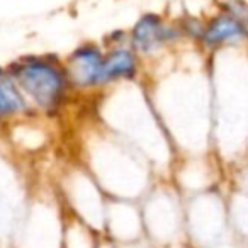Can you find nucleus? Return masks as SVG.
Wrapping results in <instances>:
<instances>
[{
	"label": "nucleus",
	"mask_w": 248,
	"mask_h": 248,
	"mask_svg": "<svg viewBox=\"0 0 248 248\" xmlns=\"http://www.w3.org/2000/svg\"><path fill=\"white\" fill-rule=\"evenodd\" d=\"M95 119L138 150L155 173L170 167L172 143L153 109L143 80L119 83L100 92Z\"/></svg>",
	"instance_id": "nucleus-1"
},
{
	"label": "nucleus",
	"mask_w": 248,
	"mask_h": 248,
	"mask_svg": "<svg viewBox=\"0 0 248 248\" xmlns=\"http://www.w3.org/2000/svg\"><path fill=\"white\" fill-rule=\"evenodd\" d=\"M78 162L110 199L141 201L155 184L148 160L97 119L82 135Z\"/></svg>",
	"instance_id": "nucleus-2"
},
{
	"label": "nucleus",
	"mask_w": 248,
	"mask_h": 248,
	"mask_svg": "<svg viewBox=\"0 0 248 248\" xmlns=\"http://www.w3.org/2000/svg\"><path fill=\"white\" fill-rule=\"evenodd\" d=\"M5 68L38 116L55 117L75 92L65 60L56 55H24Z\"/></svg>",
	"instance_id": "nucleus-3"
},
{
	"label": "nucleus",
	"mask_w": 248,
	"mask_h": 248,
	"mask_svg": "<svg viewBox=\"0 0 248 248\" xmlns=\"http://www.w3.org/2000/svg\"><path fill=\"white\" fill-rule=\"evenodd\" d=\"M56 192L66 213L82 219L100 234L104 233L109 197L82 163H68L62 170Z\"/></svg>",
	"instance_id": "nucleus-4"
},
{
	"label": "nucleus",
	"mask_w": 248,
	"mask_h": 248,
	"mask_svg": "<svg viewBox=\"0 0 248 248\" xmlns=\"http://www.w3.org/2000/svg\"><path fill=\"white\" fill-rule=\"evenodd\" d=\"M65 214L58 192L32 194L12 248H62Z\"/></svg>",
	"instance_id": "nucleus-5"
},
{
	"label": "nucleus",
	"mask_w": 248,
	"mask_h": 248,
	"mask_svg": "<svg viewBox=\"0 0 248 248\" xmlns=\"http://www.w3.org/2000/svg\"><path fill=\"white\" fill-rule=\"evenodd\" d=\"M145 240L156 248H172L179 234V202L172 187L155 182L140 201Z\"/></svg>",
	"instance_id": "nucleus-6"
},
{
	"label": "nucleus",
	"mask_w": 248,
	"mask_h": 248,
	"mask_svg": "<svg viewBox=\"0 0 248 248\" xmlns=\"http://www.w3.org/2000/svg\"><path fill=\"white\" fill-rule=\"evenodd\" d=\"M31 194L12 162L0 155V248L14 247Z\"/></svg>",
	"instance_id": "nucleus-7"
},
{
	"label": "nucleus",
	"mask_w": 248,
	"mask_h": 248,
	"mask_svg": "<svg viewBox=\"0 0 248 248\" xmlns=\"http://www.w3.org/2000/svg\"><path fill=\"white\" fill-rule=\"evenodd\" d=\"M128 43L136 55L141 58L143 65L158 60L167 49L175 46L184 39L179 22H170L156 12H145L135 21L129 29Z\"/></svg>",
	"instance_id": "nucleus-8"
},
{
	"label": "nucleus",
	"mask_w": 248,
	"mask_h": 248,
	"mask_svg": "<svg viewBox=\"0 0 248 248\" xmlns=\"http://www.w3.org/2000/svg\"><path fill=\"white\" fill-rule=\"evenodd\" d=\"M106 48L93 41H83L70 51L65 66L75 92L100 93L106 90L104 80Z\"/></svg>",
	"instance_id": "nucleus-9"
},
{
	"label": "nucleus",
	"mask_w": 248,
	"mask_h": 248,
	"mask_svg": "<svg viewBox=\"0 0 248 248\" xmlns=\"http://www.w3.org/2000/svg\"><path fill=\"white\" fill-rule=\"evenodd\" d=\"M102 234L119 245H133L145 240L140 201L109 197Z\"/></svg>",
	"instance_id": "nucleus-10"
},
{
	"label": "nucleus",
	"mask_w": 248,
	"mask_h": 248,
	"mask_svg": "<svg viewBox=\"0 0 248 248\" xmlns=\"http://www.w3.org/2000/svg\"><path fill=\"white\" fill-rule=\"evenodd\" d=\"M104 48H106V62H104L106 90L119 83L138 82L143 78L145 65L135 49L129 46V43L104 46Z\"/></svg>",
	"instance_id": "nucleus-11"
},
{
	"label": "nucleus",
	"mask_w": 248,
	"mask_h": 248,
	"mask_svg": "<svg viewBox=\"0 0 248 248\" xmlns=\"http://www.w3.org/2000/svg\"><path fill=\"white\" fill-rule=\"evenodd\" d=\"M5 129L9 133V143L12 148L22 153H38L45 150L48 145V133L45 126L39 123L38 114H29V116L19 117L5 124Z\"/></svg>",
	"instance_id": "nucleus-12"
},
{
	"label": "nucleus",
	"mask_w": 248,
	"mask_h": 248,
	"mask_svg": "<svg viewBox=\"0 0 248 248\" xmlns=\"http://www.w3.org/2000/svg\"><path fill=\"white\" fill-rule=\"evenodd\" d=\"M248 34L247 24L233 16L221 12L204 24V32L201 43L206 49H216L223 45L243 41Z\"/></svg>",
	"instance_id": "nucleus-13"
},
{
	"label": "nucleus",
	"mask_w": 248,
	"mask_h": 248,
	"mask_svg": "<svg viewBox=\"0 0 248 248\" xmlns=\"http://www.w3.org/2000/svg\"><path fill=\"white\" fill-rule=\"evenodd\" d=\"M34 114L28 100L17 89L14 80L7 73V68L0 66V124L5 126L11 121Z\"/></svg>",
	"instance_id": "nucleus-14"
},
{
	"label": "nucleus",
	"mask_w": 248,
	"mask_h": 248,
	"mask_svg": "<svg viewBox=\"0 0 248 248\" xmlns=\"http://www.w3.org/2000/svg\"><path fill=\"white\" fill-rule=\"evenodd\" d=\"M102 234L73 214H65L62 248H97Z\"/></svg>",
	"instance_id": "nucleus-15"
},
{
	"label": "nucleus",
	"mask_w": 248,
	"mask_h": 248,
	"mask_svg": "<svg viewBox=\"0 0 248 248\" xmlns=\"http://www.w3.org/2000/svg\"><path fill=\"white\" fill-rule=\"evenodd\" d=\"M179 28L182 31L184 38H189L194 39V41H201L202 38V32H204V22L199 21L196 17H184L182 21L179 22Z\"/></svg>",
	"instance_id": "nucleus-16"
},
{
	"label": "nucleus",
	"mask_w": 248,
	"mask_h": 248,
	"mask_svg": "<svg viewBox=\"0 0 248 248\" xmlns=\"http://www.w3.org/2000/svg\"><path fill=\"white\" fill-rule=\"evenodd\" d=\"M221 9H223V12L240 19V21L248 19V5L245 4L243 0H224L221 4Z\"/></svg>",
	"instance_id": "nucleus-17"
},
{
	"label": "nucleus",
	"mask_w": 248,
	"mask_h": 248,
	"mask_svg": "<svg viewBox=\"0 0 248 248\" xmlns=\"http://www.w3.org/2000/svg\"><path fill=\"white\" fill-rule=\"evenodd\" d=\"M97 248H124V245H119L117 241L110 240V238H107L102 234L100 240H99V245H97Z\"/></svg>",
	"instance_id": "nucleus-18"
},
{
	"label": "nucleus",
	"mask_w": 248,
	"mask_h": 248,
	"mask_svg": "<svg viewBox=\"0 0 248 248\" xmlns=\"http://www.w3.org/2000/svg\"><path fill=\"white\" fill-rule=\"evenodd\" d=\"M124 248H156V247H153L150 241L143 240V241H138V243H133V245H124Z\"/></svg>",
	"instance_id": "nucleus-19"
},
{
	"label": "nucleus",
	"mask_w": 248,
	"mask_h": 248,
	"mask_svg": "<svg viewBox=\"0 0 248 248\" xmlns=\"http://www.w3.org/2000/svg\"><path fill=\"white\" fill-rule=\"evenodd\" d=\"M172 248H184V247H179V245H175V247H172Z\"/></svg>",
	"instance_id": "nucleus-20"
},
{
	"label": "nucleus",
	"mask_w": 248,
	"mask_h": 248,
	"mask_svg": "<svg viewBox=\"0 0 248 248\" xmlns=\"http://www.w3.org/2000/svg\"><path fill=\"white\" fill-rule=\"evenodd\" d=\"M245 24H247V29H248V19H247V22H245Z\"/></svg>",
	"instance_id": "nucleus-21"
}]
</instances>
